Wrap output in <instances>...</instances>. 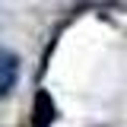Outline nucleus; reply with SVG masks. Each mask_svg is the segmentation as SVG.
Masks as SVG:
<instances>
[{
	"label": "nucleus",
	"mask_w": 127,
	"mask_h": 127,
	"mask_svg": "<svg viewBox=\"0 0 127 127\" xmlns=\"http://www.w3.org/2000/svg\"><path fill=\"white\" fill-rule=\"evenodd\" d=\"M16 83H19V57L13 51L0 48V98L13 92Z\"/></svg>",
	"instance_id": "1"
}]
</instances>
